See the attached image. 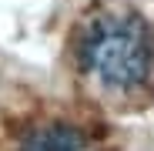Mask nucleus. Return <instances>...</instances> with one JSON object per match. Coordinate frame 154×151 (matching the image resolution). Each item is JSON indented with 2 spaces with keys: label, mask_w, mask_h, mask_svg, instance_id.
<instances>
[{
  "label": "nucleus",
  "mask_w": 154,
  "mask_h": 151,
  "mask_svg": "<svg viewBox=\"0 0 154 151\" xmlns=\"http://www.w3.org/2000/svg\"><path fill=\"white\" fill-rule=\"evenodd\" d=\"M74 61L97 91L137 94L154 74V34L134 7L100 4L77 24Z\"/></svg>",
  "instance_id": "obj_1"
},
{
  "label": "nucleus",
  "mask_w": 154,
  "mask_h": 151,
  "mask_svg": "<svg viewBox=\"0 0 154 151\" xmlns=\"http://www.w3.org/2000/svg\"><path fill=\"white\" fill-rule=\"evenodd\" d=\"M20 151H97V144L74 124H44L23 138Z\"/></svg>",
  "instance_id": "obj_2"
}]
</instances>
